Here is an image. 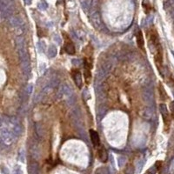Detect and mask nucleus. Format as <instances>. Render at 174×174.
I'll use <instances>...</instances> for the list:
<instances>
[{"mask_svg": "<svg viewBox=\"0 0 174 174\" xmlns=\"http://www.w3.org/2000/svg\"><path fill=\"white\" fill-rule=\"evenodd\" d=\"M159 94H160V98H161V99L164 101V100H165L168 97H167V93H166V92L165 91V89H164V87H163V85L161 84H159Z\"/></svg>", "mask_w": 174, "mask_h": 174, "instance_id": "ddd939ff", "label": "nucleus"}, {"mask_svg": "<svg viewBox=\"0 0 174 174\" xmlns=\"http://www.w3.org/2000/svg\"><path fill=\"white\" fill-rule=\"evenodd\" d=\"M170 111H171V115L174 118V101H171L170 103Z\"/></svg>", "mask_w": 174, "mask_h": 174, "instance_id": "f3484780", "label": "nucleus"}, {"mask_svg": "<svg viewBox=\"0 0 174 174\" xmlns=\"http://www.w3.org/2000/svg\"><path fill=\"white\" fill-rule=\"evenodd\" d=\"M159 110H160V113H161L163 120H164L165 130L168 131V129L170 127V124H171V116L169 114L167 107H166V106L165 104H159Z\"/></svg>", "mask_w": 174, "mask_h": 174, "instance_id": "f03ea898", "label": "nucleus"}, {"mask_svg": "<svg viewBox=\"0 0 174 174\" xmlns=\"http://www.w3.org/2000/svg\"><path fill=\"white\" fill-rule=\"evenodd\" d=\"M80 2H81V5H82L83 10L84 11H88V9L91 6V1H90V0H80Z\"/></svg>", "mask_w": 174, "mask_h": 174, "instance_id": "4468645a", "label": "nucleus"}, {"mask_svg": "<svg viewBox=\"0 0 174 174\" xmlns=\"http://www.w3.org/2000/svg\"><path fill=\"white\" fill-rule=\"evenodd\" d=\"M60 92L63 96H65V97H70L72 96V91L70 89V87L65 84H63L60 87Z\"/></svg>", "mask_w": 174, "mask_h": 174, "instance_id": "9d476101", "label": "nucleus"}, {"mask_svg": "<svg viewBox=\"0 0 174 174\" xmlns=\"http://www.w3.org/2000/svg\"><path fill=\"white\" fill-rule=\"evenodd\" d=\"M10 23L14 27H21L23 25V24H24V21L19 17H13L11 19Z\"/></svg>", "mask_w": 174, "mask_h": 174, "instance_id": "1a4fd4ad", "label": "nucleus"}, {"mask_svg": "<svg viewBox=\"0 0 174 174\" xmlns=\"http://www.w3.org/2000/svg\"><path fill=\"white\" fill-rule=\"evenodd\" d=\"M0 138L6 144L11 145L14 140V134L13 131L7 127L0 126Z\"/></svg>", "mask_w": 174, "mask_h": 174, "instance_id": "f257e3e1", "label": "nucleus"}, {"mask_svg": "<svg viewBox=\"0 0 174 174\" xmlns=\"http://www.w3.org/2000/svg\"><path fill=\"white\" fill-rule=\"evenodd\" d=\"M125 174H133V167L131 165H127L125 169Z\"/></svg>", "mask_w": 174, "mask_h": 174, "instance_id": "2eb2a0df", "label": "nucleus"}, {"mask_svg": "<svg viewBox=\"0 0 174 174\" xmlns=\"http://www.w3.org/2000/svg\"><path fill=\"white\" fill-rule=\"evenodd\" d=\"M72 78L76 85L78 88H81L83 85V79H82V74L78 70H73L72 71Z\"/></svg>", "mask_w": 174, "mask_h": 174, "instance_id": "20e7f679", "label": "nucleus"}, {"mask_svg": "<svg viewBox=\"0 0 174 174\" xmlns=\"http://www.w3.org/2000/svg\"><path fill=\"white\" fill-rule=\"evenodd\" d=\"M31 2H32V0H24V3H25V5H31Z\"/></svg>", "mask_w": 174, "mask_h": 174, "instance_id": "6ab92c4d", "label": "nucleus"}, {"mask_svg": "<svg viewBox=\"0 0 174 174\" xmlns=\"http://www.w3.org/2000/svg\"><path fill=\"white\" fill-rule=\"evenodd\" d=\"M32 91H33V86L32 84H28L27 87H26V92L28 95H31L32 93Z\"/></svg>", "mask_w": 174, "mask_h": 174, "instance_id": "a211bd4d", "label": "nucleus"}, {"mask_svg": "<svg viewBox=\"0 0 174 174\" xmlns=\"http://www.w3.org/2000/svg\"><path fill=\"white\" fill-rule=\"evenodd\" d=\"M90 137H91V140L92 145L95 147H98L100 145V139H99V136L98 134V132L94 130H90Z\"/></svg>", "mask_w": 174, "mask_h": 174, "instance_id": "0eeeda50", "label": "nucleus"}, {"mask_svg": "<svg viewBox=\"0 0 174 174\" xmlns=\"http://www.w3.org/2000/svg\"><path fill=\"white\" fill-rule=\"evenodd\" d=\"M136 39H137V46L144 50V45H145V41H144V36H143V33L140 30H138L137 32L136 33Z\"/></svg>", "mask_w": 174, "mask_h": 174, "instance_id": "6e6552de", "label": "nucleus"}, {"mask_svg": "<svg viewBox=\"0 0 174 174\" xmlns=\"http://www.w3.org/2000/svg\"><path fill=\"white\" fill-rule=\"evenodd\" d=\"M72 64H74L75 66H78L79 64V61L78 59H73L72 60Z\"/></svg>", "mask_w": 174, "mask_h": 174, "instance_id": "aec40b11", "label": "nucleus"}, {"mask_svg": "<svg viewBox=\"0 0 174 174\" xmlns=\"http://www.w3.org/2000/svg\"><path fill=\"white\" fill-rule=\"evenodd\" d=\"M39 8L40 9V10H45V9H47V7H48V4L45 2V1H41L39 4Z\"/></svg>", "mask_w": 174, "mask_h": 174, "instance_id": "dca6fc26", "label": "nucleus"}, {"mask_svg": "<svg viewBox=\"0 0 174 174\" xmlns=\"http://www.w3.org/2000/svg\"><path fill=\"white\" fill-rule=\"evenodd\" d=\"M64 50L67 52L69 55H73L75 54V46L74 44L70 40V39L67 37V39H65V43H64Z\"/></svg>", "mask_w": 174, "mask_h": 174, "instance_id": "39448f33", "label": "nucleus"}, {"mask_svg": "<svg viewBox=\"0 0 174 174\" xmlns=\"http://www.w3.org/2000/svg\"><path fill=\"white\" fill-rule=\"evenodd\" d=\"M98 157L101 162L103 163H106L108 160V153L106 149L104 148V146H101L98 151Z\"/></svg>", "mask_w": 174, "mask_h": 174, "instance_id": "423d86ee", "label": "nucleus"}, {"mask_svg": "<svg viewBox=\"0 0 174 174\" xmlns=\"http://www.w3.org/2000/svg\"><path fill=\"white\" fill-rule=\"evenodd\" d=\"M84 79L86 84H90L91 80H92V74H91V70L84 68Z\"/></svg>", "mask_w": 174, "mask_h": 174, "instance_id": "f8f14e48", "label": "nucleus"}, {"mask_svg": "<svg viewBox=\"0 0 174 174\" xmlns=\"http://www.w3.org/2000/svg\"><path fill=\"white\" fill-rule=\"evenodd\" d=\"M91 20L93 26L97 29H100L102 27V20L100 13L98 11H93L91 15Z\"/></svg>", "mask_w": 174, "mask_h": 174, "instance_id": "7ed1b4c3", "label": "nucleus"}, {"mask_svg": "<svg viewBox=\"0 0 174 174\" xmlns=\"http://www.w3.org/2000/svg\"><path fill=\"white\" fill-rule=\"evenodd\" d=\"M58 53V49L57 47L55 46V44H50L48 48V50H47V55L49 58H55L56 55Z\"/></svg>", "mask_w": 174, "mask_h": 174, "instance_id": "9b49d317", "label": "nucleus"}]
</instances>
